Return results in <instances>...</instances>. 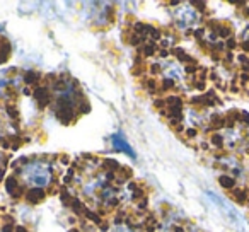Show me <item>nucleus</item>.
I'll use <instances>...</instances> for the list:
<instances>
[{"mask_svg": "<svg viewBox=\"0 0 249 232\" xmlns=\"http://www.w3.org/2000/svg\"><path fill=\"white\" fill-rule=\"evenodd\" d=\"M235 198H239V201H246V193L244 191H235Z\"/></svg>", "mask_w": 249, "mask_h": 232, "instance_id": "16", "label": "nucleus"}, {"mask_svg": "<svg viewBox=\"0 0 249 232\" xmlns=\"http://www.w3.org/2000/svg\"><path fill=\"white\" fill-rule=\"evenodd\" d=\"M178 21H179L181 28H186V26L195 24L198 21V14L191 7H181L178 11Z\"/></svg>", "mask_w": 249, "mask_h": 232, "instance_id": "3", "label": "nucleus"}, {"mask_svg": "<svg viewBox=\"0 0 249 232\" xmlns=\"http://www.w3.org/2000/svg\"><path fill=\"white\" fill-rule=\"evenodd\" d=\"M16 232H28V231H26V227H18V231Z\"/></svg>", "mask_w": 249, "mask_h": 232, "instance_id": "20", "label": "nucleus"}, {"mask_svg": "<svg viewBox=\"0 0 249 232\" xmlns=\"http://www.w3.org/2000/svg\"><path fill=\"white\" fill-rule=\"evenodd\" d=\"M35 97H36V101L39 103V106H46V104H50V101H52V94H50V90L48 89H36V92H35Z\"/></svg>", "mask_w": 249, "mask_h": 232, "instance_id": "7", "label": "nucleus"}, {"mask_svg": "<svg viewBox=\"0 0 249 232\" xmlns=\"http://www.w3.org/2000/svg\"><path fill=\"white\" fill-rule=\"evenodd\" d=\"M196 133H195V130H188V137H195Z\"/></svg>", "mask_w": 249, "mask_h": 232, "instance_id": "19", "label": "nucleus"}, {"mask_svg": "<svg viewBox=\"0 0 249 232\" xmlns=\"http://www.w3.org/2000/svg\"><path fill=\"white\" fill-rule=\"evenodd\" d=\"M114 232H132V231H128V229H126V227H118Z\"/></svg>", "mask_w": 249, "mask_h": 232, "instance_id": "18", "label": "nucleus"}, {"mask_svg": "<svg viewBox=\"0 0 249 232\" xmlns=\"http://www.w3.org/2000/svg\"><path fill=\"white\" fill-rule=\"evenodd\" d=\"M21 176L24 178V181L28 184L35 188H45L50 184L52 181V173H50V166L45 162H39V161H35V162L26 164L21 169Z\"/></svg>", "mask_w": 249, "mask_h": 232, "instance_id": "1", "label": "nucleus"}, {"mask_svg": "<svg viewBox=\"0 0 249 232\" xmlns=\"http://www.w3.org/2000/svg\"><path fill=\"white\" fill-rule=\"evenodd\" d=\"M220 184L222 186H225V188H232L235 184V181H234V178H231V176H220Z\"/></svg>", "mask_w": 249, "mask_h": 232, "instance_id": "10", "label": "nucleus"}, {"mask_svg": "<svg viewBox=\"0 0 249 232\" xmlns=\"http://www.w3.org/2000/svg\"><path fill=\"white\" fill-rule=\"evenodd\" d=\"M111 142H113V145H114V149H116V150H121V152L128 154L130 157H135V152H133V149L130 147V143L124 140V137H123V133H121V132L114 133V135L111 137Z\"/></svg>", "mask_w": 249, "mask_h": 232, "instance_id": "4", "label": "nucleus"}, {"mask_svg": "<svg viewBox=\"0 0 249 232\" xmlns=\"http://www.w3.org/2000/svg\"><path fill=\"white\" fill-rule=\"evenodd\" d=\"M2 178H4V171L0 169V181H2Z\"/></svg>", "mask_w": 249, "mask_h": 232, "instance_id": "21", "label": "nucleus"}, {"mask_svg": "<svg viewBox=\"0 0 249 232\" xmlns=\"http://www.w3.org/2000/svg\"><path fill=\"white\" fill-rule=\"evenodd\" d=\"M208 198H212V201H213V203L217 205V207L220 208L222 212H225V217H227L229 220H231L234 225H237V229H242L241 218L237 217V214H235L234 208H232L231 205H227L224 200H222L220 196H217V195H215V193H208Z\"/></svg>", "mask_w": 249, "mask_h": 232, "instance_id": "2", "label": "nucleus"}, {"mask_svg": "<svg viewBox=\"0 0 249 232\" xmlns=\"http://www.w3.org/2000/svg\"><path fill=\"white\" fill-rule=\"evenodd\" d=\"M12 231H14V227H12V225H5L2 232H12Z\"/></svg>", "mask_w": 249, "mask_h": 232, "instance_id": "17", "label": "nucleus"}, {"mask_svg": "<svg viewBox=\"0 0 249 232\" xmlns=\"http://www.w3.org/2000/svg\"><path fill=\"white\" fill-rule=\"evenodd\" d=\"M5 186H7V193L11 195L12 198H21L22 193H24V188L19 186L18 181H16V178H7Z\"/></svg>", "mask_w": 249, "mask_h": 232, "instance_id": "5", "label": "nucleus"}, {"mask_svg": "<svg viewBox=\"0 0 249 232\" xmlns=\"http://www.w3.org/2000/svg\"><path fill=\"white\" fill-rule=\"evenodd\" d=\"M154 52H156V45H154V43H149V45L143 48V53H145V55H152Z\"/></svg>", "mask_w": 249, "mask_h": 232, "instance_id": "13", "label": "nucleus"}, {"mask_svg": "<svg viewBox=\"0 0 249 232\" xmlns=\"http://www.w3.org/2000/svg\"><path fill=\"white\" fill-rule=\"evenodd\" d=\"M7 113L11 114V116H14V120H18L19 114H18V109H16V107H11V106H9V107H7Z\"/></svg>", "mask_w": 249, "mask_h": 232, "instance_id": "15", "label": "nucleus"}, {"mask_svg": "<svg viewBox=\"0 0 249 232\" xmlns=\"http://www.w3.org/2000/svg\"><path fill=\"white\" fill-rule=\"evenodd\" d=\"M69 232H80L79 229H72V231H69Z\"/></svg>", "mask_w": 249, "mask_h": 232, "instance_id": "22", "label": "nucleus"}, {"mask_svg": "<svg viewBox=\"0 0 249 232\" xmlns=\"http://www.w3.org/2000/svg\"><path fill=\"white\" fill-rule=\"evenodd\" d=\"M70 207H72V210L75 212L77 215H80V212L84 210V205L80 203V200H73V201H72V205H70Z\"/></svg>", "mask_w": 249, "mask_h": 232, "instance_id": "11", "label": "nucleus"}, {"mask_svg": "<svg viewBox=\"0 0 249 232\" xmlns=\"http://www.w3.org/2000/svg\"><path fill=\"white\" fill-rule=\"evenodd\" d=\"M39 80V75L36 72H28L24 75V82L26 84H36Z\"/></svg>", "mask_w": 249, "mask_h": 232, "instance_id": "9", "label": "nucleus"}, {"mask_svg": "<svg viewBox=\"0 0 249 232\" xmlns=\"http://www.w3.org/2000/svg\"><path fill=\"white\" fill-rule=\"evenodd\" d=\"M164 75H166L167 79H181V77H183V70H181V67L178 65L176 62H173L164 70Z\"/></svg>", "mask_w": 249, "mask_h": 232, "instance_id": "6", "label": "nucleus"}, {"mask_svg": "<svg viewBox=\"0 0 249 232\" xmlns=\"http://www.w3.org/2000/svg\"><path fill=\"white\" fill-rule=\"evenodd\" d=\"M26 198H28L31 203H38V201L45 200V191L41 188H31V190L26 193Z\"/></svg>", "mask_w": 249, "mask_h": 232, "instance_id": "8", "label": "nucleus"}, {"mask_svg": "<svg viewBox=\"0 0 249 232\" xmlns=\"http://www.w3.org/2000/svg\"><path fill=\"white\" fill-rule=\"evenodd\" d=\"M86 214H87V217H89L90 220H94V222H96V224H101V218L97 217L96 214H92V212H86Z\"/></svg>", "mask_w": 249, "mask_h": 232, "instance_id": "14", "label": "nucleus"}, {"mask_svg": "<svg viewBox=\"0 0 249 232\" xmlns=\"http://www.w3.org/2000/svg\"><path fill=\"white\" fill-rule=\"evenodd\" d=\"M104 166L111 167V169H118V167H120V164H118L116 161H113V159H106V161H104Z\"/></svg>", "mask_w": 249, "mask_h": 232, "instance_id": "12", "label": "nucleus"}]
</instances>
